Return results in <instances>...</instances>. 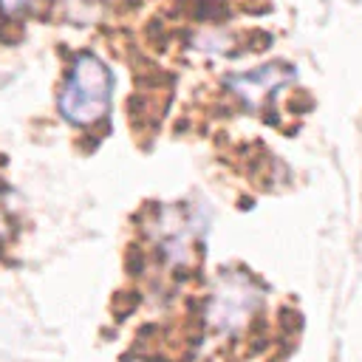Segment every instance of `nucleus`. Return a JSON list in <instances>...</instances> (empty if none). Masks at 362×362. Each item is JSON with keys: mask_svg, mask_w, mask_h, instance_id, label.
<instances>
[{"mask_svg": "<svg viewBox=\"0 0 362 362\" xmlns=\"http://www.w3.org/2000/svg\"><path fill=\"white\" fill-rule=\"evenodd\" d=\"M286 79H291V71H280V65H266V68L257 71V74L232 76L229 85H232L238 93H243L246 99L257 102L260 93H266L269 88H274V85H280V82H286Z\"/></svg>", "mask_w": 362, "mask_h": 362, "instance_id": "nucleus-2", "label": "nucleus"}, {"mask_svg": "<svg viewBox=\"0 0 362 362\" xmlns=\"http://www.w3.org/2000/svg\"><path fill=\"white\" fill-rule=\"evenodd\" d=\"M25 6H28V0H0V8H3V11H8V14L23 11Z\"/></svg>", "mask_w": 362, "mask_h": 362, "instance_id": "nucleus-3", "label": "nucleus"}, {"mask_svg": "<svg viewBox=\"0 0 362 362\" xmlns=\"http://www.w3.org/2000/svg\"><path fill=\"white\" fill-rule=\"evenodd\" d=\"M113 96V76L96 54H79L71 65V74L59 93V113L71 124L99 122Z\"/></svg>", "mask_w": 362, "mask_h": 362, "instance_id": "nucleus-1", "label": "nucleus"}]
</instances>
